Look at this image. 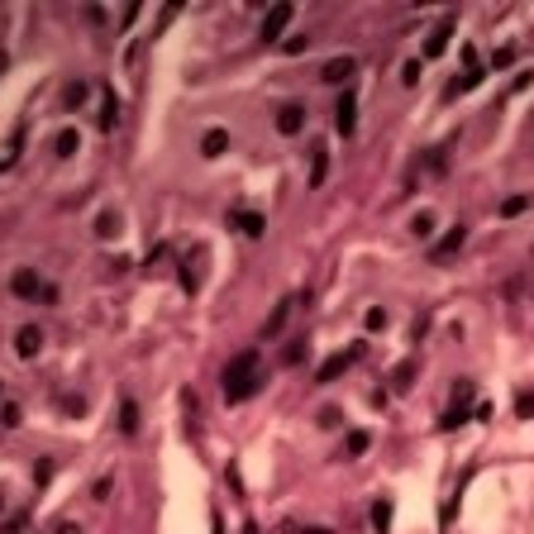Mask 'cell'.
I'll return each mask as SVG.
<instances>
[{
	"label": "cell",
	"mask_w": 534,
	"mask_h": 534,
	"mask_svg": "<svg viewBox=\"0 0 534 534\" xmlns=\"http://www.w3.org/2000/svg\"><path fill=\"white\" fill-rule=\"evenodd\" d=\"M10 291H15L19 300H58V291H53L33 267H19L15 277H10Z\"/></svg>",
	"instance_id": "obj_1"
},
{
	"label": "cell",
	"mask_w": 534,
	"mask_h": 534,
	"mask_svg": "<svg viewBox=\"0 0 534 534\" xmlns=\"http://www.w3.org/2000/svg\"><path fill=\"white\" fill-rule=\"evenodd\" d=\"M120 429H125V434H139V406H134V401L120 406Z\"/></svg>",
	"instance_id": "obj_20"
},
{
	"label": "cell",
	"mask_w": 534,
	"mask_h": 534,
	"mask_svg": "<svg viewBox=\"0 0 534 534\" xmlns=\"http://www.w3.org/2000/svg\"><path fill=\"white\" fill-rule=\"evenodd\" d=\"M224 148H229V129H205V139H201V157H220Z\"/></svg>",
	"instance_id": "obj_13"
},
{
	"label": "cell",
	"mask_w": 534,
	"mask_h": 534,
	"mask_svg": "<svg viewBox=\"0 0 534 534\" xmlns=\"http://www.w3.org/2000/svg\"><path fill=\"white\" fill-rule=\"evenodd\" d=\"M38 348H43V330H38V325H24V330L15 334V353L19 358H33Z\"/></svg>",
	"instance_id": "obj_11"
},
{
	"label": "cell",
	"mask_w": 534,
	"mask_h": 534,
	"mask_svg": "<svg viewBox=\"0 0 534 534\" xmlns=\"http://www.w3.org/2000/svg\"><path fill=\"white\" fill-rule=\"evenodd\" d=\"M334 129L339 134H353L358 129V95H353V86H344V95H339V105H334Z\"/></svg>",
	"instance_id": "obj_4"
},
{
	"label": "cell",
	"mask_w": 534,
	"mask_h": 534,
	"mask_svg": "<svg viewBox=\"0 0 534 534\" xmlns=\"http://www.w3.org/2000/svg\"><path fill=\"white\" fill-rule=\"evenodd\" d=\"M300 129H305V105H282V110H277V134L296 139Z\"/></svg>",
	"instance_id": "obj_9"
},
{
	"label": "cell",
	"mask_w": 534,
	"mask_h": 534,
	"mask_svg": "<svg viewBox=\"0 0 534 534\" xmlns=\"http://www.w3.org/2000/svg\"><path fill=\"white\" fill-rule=\"evenodd\" d=\"M300 358H305V339H291V344L282 348V362H286V367H296Z\"/></svg>",
	"instance_id": "obj_24"
},
{
	"label": "cell",
	"mask_w": 534,
	"mask_h": 534,
	"mask_svg": "<svg viewBox=\"0 0 534 534\" xmlns=\"http://www.w3.org/2000/svg\"><path fill=\"white\" fill-rule=\"evenodd\" d=\"M410 234H415V239H429V234H434V215H429V210H420V215L410 220Z\"/></svg>",
	"instance_id": "obj_22"
},
{
	"label": "cell",
	"mask_w": 534,
	"mask_h": 534,
	"mask_svg": "<svg viewBox=\"0 0 534 534\" xmlns=\"http://www.w3.org/2000/svg\"><path fill=\"white\" fill-rule=\"evenodd\" d=\"M177 15H182V5H167V10H162V19H157V29H153V33H162V29H167V24L177 19Z\"/></svg>",
	"instance_id": "obj_34"
},
{
	"label": "cell",
	"mask_w": 534,
	"mask_h": 534,
	"mask_svg": "<svg viewBox=\"0 0 534 534\" xmlns=\"http://www.w3.org/2000/svg\"><path fill=\"white\" fill-rule=\"evenodd\" d=\"M0 511H5V501H0Z\"/></svg>",
	"instance_id": "obj_39"
},
{
	"label": "cell",
	"mask_w": 534,
	"mask_h": 534,
	"mask_svg": "<svg viewBox=\"0 0 534 534\" xmlns=\"http://www.w3.org/2000/svg\"><path fill=\"white\" fill-rule=\"evenodd\" d=\"M358 358H362V344H353L348 353H334V358H325V362H320V372H315V382H320V387H330V382L344 377V372H348Z\"/></svg>",
	"instance_id": "obj_3"
},
{
	"label": "cell",
	"mask_w": 534,
	"mask_h": 534,
	"mask_svg": "<svg viewBox=\"0 0 534 534\" xmlns=\"http://www.w3.org/2000/svg\"><path fill=\"white\" fill-rule=\"evenodd\" d=\"M367 444H372V434H367V429H353V434L344 439V454L348 458H362V454H367Z\"/></svg>",
	"instance_id": "obj_17"
},
{
	"label": "cell",
	"mask_w": 534,
	"mask_h": 534,
	"mask_svg": "<svg viewBox=\"0 0 534 534\" xmlns=\"http://www.w3.org/2000/svg\"><path fill=\"white\" fill-rule=\"evenodd\" d=\"M530 201H534V196H506V201H501V220H515V215H525V210H530Z\"/></svg>",
	"instance_id": "obj_19"
},
{
	"label": "cell",
	"mask_w": 534,
	"mask_h": 534,
	"mask_svg": "<svg viewBox=\"0 0 534 534\" xmlns=\"http://www.w3.org/2000/svg\"><path fill=\"white\" fill-rule=\"evenodd\" d=\"M325 172H330V153L315 143V148H310V187H320V182H325Z\"/></svg>",
	"instance_id": "obj_15"
},
{
	"label": "cell",
	"mask_w": 534,
	"mask_h": 534,
	"mask_svg": "<svg viewBox=\"0 0 534 534\" xmlns=\"http://www.w3.org/2000/svg\"><path fill=\"white\" fill-rule=\"evenodd\" d=\"M454 401H458V406H468V401H472V382H458V392H454Z\"/></svg>",
	"instance_id": "obj_35"
},
{
	"label": "cell",
	"mask_w": 534,
	"mask_h": 534,
	"mask_svg": "<svg viewBox=\"0 0 534 534\" xmlns=\"http://www.w3.org/2000/svg\"><path fill=\"white\" fill-rule=\"evenodd\" d=\"M410 377H415V367H410V362H401V367H396V387L406 392V387H410Z\"/></svg>",
	"instance_id": "obj_33"
},
{
	"label": "cell",
	"mask_w": 534,
	"mask_h": 534,
	"mask_svg": "<svg viewBox=\"0 0 534 534\" xmlns=\"http://www.w3.org/2000/svg\"><path fill=\"white\" fill-rule=\"evenodd\" d=\"M305 48H310V38H305V33H291V38H282V53H286V58H296V53H305Z\"/></svg>",
	"instance_id": "obj_25"
},
{
	"label": "cell",
	"mask_w": 534,
	"mask_h": 534,
	"mask_svg": "<svg viewBox=\"0 0 534 534\" xmlns=\"http://www.w3.org/2000/svg\"><path fill=\"white\" fill-rule=\"evenodd\" d=\"M463 244H468V229H463V224H454V229H449V234H444L439 244L429 248V258H434V263H449V258H454Z\"/></svg>",
	"instance_id": "obj_8"
},
{
	"label": "cell",
	"mask_w": 534,
	"mask_h": 534,
	"mask_svg": "<svg viewBox=\"0 0 534 534\" xmlns=\"http://www.w3.org/2000/svg\"><path fill=\"white\" fill-rule=\"evenodd\" d=\"M115 125H120V95H115V91H105V105H100V129L110 134Z\"/></svg>",
	"instance_id": "obj_16"
},
{
	"label": "cell",
	"mask_w": 534,
	"mask_h": 534,
	"mask_svg": "<svg viewBox=\"0 0 534 534\" xmlns=\"http://www.w3.org/2000/svg\"><path fill=\"white\" fill-rule=\"evenodd\" d=\"M454 24H458L454 15H444L439 24H434V33L424 38V58H444V53H449V38H454Z\"/></svg>",
	"instance_id": "obj_7"
},
{
	"label": "cell",
	"mask_w": 534,
	"mask_h": 534,
	"mask_svg": "<svg viewBox=\"0 0 534 534\" xmlns=\"http://www.w3.org/2000/svg\"><path fill=\"white\" fill-rule=\"evenodd\" d=\"M511 63H515V48H501V53H491V67H496V72H506Z\"/></svg>",
	"instance_id": "obj_31"
},
{
	"label": "cell",
	"mask_w": 534,
	"mask_h": 534,
	"mask_svg": "<svg viewBox=\"0 0 534 534\" xmlns=\"http://www.w3.org/2000/svg\"><path fill=\"white\" fill-rule=\"evenodd\" d=\"M372 530H377V534L392 530V501H377V506H372Z\"/></svg>",
	"instance_id": "obj_21"
},
{
	"label": "cell",
	"mask_w": 534,
	"mask_h": 534,
	"mask_svg": "<svg viewBox=\"0 0 534 534\" xmlns=\"http://www.w3.org/2000/svg\"><path fill=\"white\" fill-rule=\"evenodd\" d=\"M24 525H29V520H24V515H10V520H5V525H0V534H24Z\"/></svg>",
	"instance_id": "obj_32"
},
{
	"label": "cell",
	"mask_w": 534,
	"mask_h": 534,
	"mask_svg": "<svg viewBox=\"0 0 534 534\" xmlns=\"http://www.w3.org/2000/svg\"><path fill=\"white\" fill-rule=\"evenodd\" d=\"M53 534H81V525H77V520H58V530H53Z\"/></svg>",
	"instance_id": "obj_36"
},
{
	"label": "cell",
	"mask_w": 534,
	"mask_h": 534,
	"mask_svg": "<svg viewBox=\"0 0 534 534\" xmlns=\"http://www.w3.org/2000/svg\"><path fill=\"white\" fill-rule=\"evenodd\" d=\"M362 325H367V330H387V310H382V305H372V310L362 315Z\"/></svg>",
	"instance_id": "obj_27"
},
{
	"label": "cell",
	"mask_w": 534,
	"mask_h": 534,
	"mask_svg": "<svg viewBox=\"0 0 534 534\" xmlns=\"http://www.w3.org/2000/svg\"><path fill=\"white\" fill-rule=\"evenodd\" d=\"M0 396H5V382H0Z\"/></svg>",
	"instance_id": "obj_38"
},
{
	"label": "cell",
	"mask_w": 534,
	"mask_h": 534,
	"mask_svg": "<svg viewBox=\"0 0 534 534\" xmlns=\"http://www.w3.org/2000/svg\"><path fill=\"white\" fill-rule=\"evenodd\" d=\"M291 305H296V300H277V310L267 315V325H263V339H277V334H282V325L291 320Z\"/></svg>",
	"instance_id": "obj_12"
},
{
	"label": "cell",
	"mask_w": 534,
	"mask_h": 534,
	"mask_svg": "<svg viewBox=\"0 0 534 534\" xmlns=\"http://www.w3.org/2000/svg\"><path fill=\"white\" fill-rule=\"evenodd\" d=\"M296 534H330L325 525H305V530H296Z\"/></svg>",
	"instance_id": "obj_37"
},
{
	"label": "cell",
	"mask_w": 534,
	"mask_h": 534,
	"mask_svg": "<svg viewBox=\"0 0 534 534\" xmlns=\"http://www.w3.org/2000/svg\"><path fill=\"white\" fill-rule=\"evenodd\" d=\"M0 424H5V429H19V424H24L19 406H0Z\"/></svg>",
	"instance_id": "obj_26"
},
{
	"label": "cell",
	"mask_w": 534,
	"mask_h": 534,
	"mask_svg": "<svg viewBox=\"0 0 534 534\" xmlns=\"http://www.w3.org/2000/svg\"><path fill=\"white\" fill-rule=\"evenodd\" d=\"M229 224H234V229H244L248 239H263V234H267V220L258 215V210H229Z\"/></svg>",
	"instance_id": "obj_10"
},
{
	"label": "cell",
	"mask_w": 534,
	"mask_h": 534,
	"mask_svg": "<svg viewBox=\"0 0 534 534\" xmlns=\"http://www.w3.org/2000/svg\"><path fill=\"white\" fill-rule=\"evenodd\" d=\"M263 392V372H248V377H234V382H224V401L229 406H239V401H248V396Z\"/></svg>",
	"instance_id": "obj_6"
},
{
	"label": "cell",
	"mask_w": 534,
	"mask_h": 534,
	"mask_svg": "<svg viewBox=\"0 0 534 534\" xmlns=\"http://www.w3.org/2000/svg\"><path fill=\"white\" fill-rule=\"evenodd\" d=\"M95 234H100V239H115V234H120V215H110V210H105V215L95 220Z\"/></svg>",
	"instance_id": "obj_23"
},
{
	"label": "cell",
	"mask_w": 534,
	"mask_h": 534,
	"mask_svg": "<svg viewBox=\"0 0 534 534\" xmlns=\"http://www.w3.org/2000/svg\"><path fill=\"white\" fill-rule=\"evenodd\" d=\"M77 148H81V134H77V129H63V134L53 139V153H58V157H77Z\"/></svg>",
	"instance_id": "obj_14"
},
{
	"label": "cell",
	"mask_w": 534,
	"mask_h": 534,
	"mask_svg": "<svg viewBox=\"0 0 534 534\" xmlns=\"http://www.w3.org/2000/svg\"><path fill=\"white\" fill-rule=\"evenodd\" d=\"M515 410H520V420H530V415H534V392H520L515 396Z\"/></svg>",
	"instance_id": "obj_30"
},
{
	"label": "cell",
	"mask_w": 534,
	"mask_h": 534,
	"mask_svg": "<svg viewBox=\"0 0 534 534\" xmlns=\"http://www.w3.org/2000/svg\"><path fill=\"white\" fill-rule=\"evenodd\" d=\"M291 19H296V5H291V0H277V5L263 15V33H258V38H263V43H282Z\"/></svg>",
	"instance_id": "obj_2"
},
{
	"label": "cell",
	"mask_w": 534,
	"mask_h": 534,
	"mask_svg": "<svg viewBox=\"0 0 534 534\" xmlns=\"http://www.w3.org/2000/svg\"><path fill=\"white\" fill-rule=\"evenodd\" d=\"M353 72H358V58L339 53V58H330V63L320 67V81H330V86H348V81H353Z\"/></svg>",
	"instance_id": "obj_5"
},
{
	"label": "cell",
	"mask_w": 534,
	"mask_h": 534,
	"mask_svg": "<svg viewBox=\"0 0 534 534\" xmlns=\"http://www.w3.org/2000/svg\"><path fill=\"white\" fill-rule=\"evenodd\" d=\"M86 95H91V86H86V81H72V86L63 91V105H67V110H81V100H86Z\"/></svg>",
	"instance_id": "obj_18"
},
{
	"label": "cell",
	"mask_w": 534,
	"mask_h": 534,
	"mask_svg": "<svg viewBox=\"0 0 534 534\" xmlns=\"http://www.w3.org/2000/svg\"><path fill=\"white\" fill-rule=\"evenodd\" d=\"M463 420H468V410H463V406H454V410H449V415L439 420V429H458Z\"/></svg>",
	"instance_id": "obj_29"
},
{
	"label": "cell",
	"mask_w": 534,
	"mask_h": 534,
	"mask_svg": "<svg viewBox=\"0 0 534 534\" xmlns=\"http://www.w3.org/2000/svg\"><path fill=\"white\" fill-rule=\"evenodd\" d=\"M420 81V58H410L406 67H401V86H415Z\"/></svg>",
	"instance_id": "obj_28"
}]
</instances>
